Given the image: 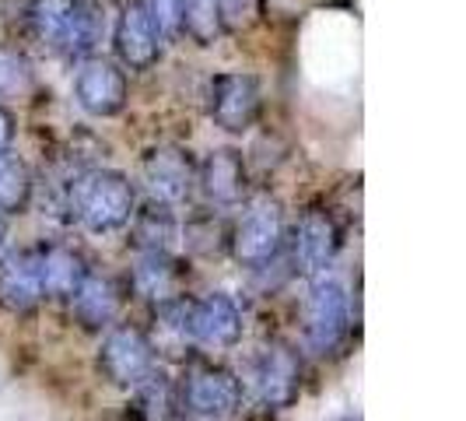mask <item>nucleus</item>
<instances>
[{
	"mask_svg": "<svg viewBox=\"0 0 466 421\" xmlns=\"http://www.w3.org/2000/svg\"><path fill=\"white\" fill-rule=\"evenodd\" d=\"M67 210L95 235L123 232L137 210V190L119 169H88L70 180Z\"/></svg>",
	"mask_w": 466,
	"mask_h": 421,
	"instance_id": "f257e3e1",
	"label": "nucleus"
},
{
	"mask_svg": "<svg viewBox=\"0 0 466 421\" xmlns=\"http://www.w3.org/2000/svg\"><path fill=\"white\" fill-rule=\"evenodd\" d=\"M25 25L39 46L64 60H85L98 43V11L92 0H28Z\"/></svg>",
	"mask_w": 466,
	"mask_h": 421,
	"instance_id": "f03ea898",
	"label": "nucleus"
},
{
	"mask_svg": "<svg viewBox=\"0 0 466 421\" xmlns=\"http://www.w3.org/2000/svg\"><path fill=\"white\" fill-rule=\"evenodd\" d=\"M238 218H235L232 232H228V250L238 267H270L278 260L280 246H284V208H280L278 197H246L238 204Z\"/></svg>",
	"mask_w": 466,
	"mask_h": 421,
	"instance_id": "7ed1b4c3",
	"label": "nucleus"
},
{
	"mask_svg": "<svg viewBox=\"0 0 466 421\" xmlns=\"http://www.w3.org/2000/svg\"><path fill=\"white\" fill-rule=\"evenodd\" d=\"M176 404L197 421H225L242 407V379L221 362H189L176 383Z\"/></svg>",
	"mask_w": 466,
	"mask_h": 421,
	"instance_id": "20e7f679",
	"label": "nucleus"
},
{
	"mask_svg": "<svg viewBox=\"0 0 466 421\" xmlns=\"http://www.w3.org/2000/svg\"><path fill=\"white\" fill-rule=\"evenodd\" d=\"M350 330V303L344 284L329 274H319L309 284L305 295V313H302V334L305 344L312 354H333L348 341Z\"/></svg>",
	"mask_w": 466,
	"mask_h": 421,
	"instance_id": "39448f33",
	"label": "nucleus"
},
{
	"mask_svg": "<svg viewBox=\"0 0 466 421\" xmlns=\"http://www.w3.org/2000/svg\"><path fill=\"white\" fill-rule=\"evenodd\" d=\"M263 113V88L246 70H221L208 85V117L225 134H249Z\"/></svg>",
	"mask_w": 466,
	"mask_h": 421,
	"instance_id": "423d86ee",
	"label": "nucleus"
},
{
	"mask_svg": "<svg viewBox=\"0 0 466 421\" xmlns=\"http://www.w3.org/2000/svg\"><path fill=\"white\" fill-rule=\"evenodd\" d=\"M140 180L147 190V200L179 208L197 190V159L183 144H158L147 148L140 159Z\"/></svg>",
	"mask_w": 466,
	"mask_h": 421,
	"instance_id": "0eeeda50",
	"label": "nucleus"
},
{
	"mask_svg": "<svg viewBox=\"0 0 466 421\" xmlns=\"http://www.w3.org/2000/svg\"><path fill=\"white\" fill-rule=\"evenodd\" d=\"M74 102L95 119H113L130 102L127 70L109 56H85L74 70Z\"/></svg>",
	"mask_w": 466,
	"mask_h": 421,
	"instance_id": "6e6552de",
	"label": "nucleus"
},
{
	"mask_svg": "<svg viewBox=\"0 0 466 421\" xmlns=\"http://www.w3.org/2000/svg\"><path fill=\"white\" fill-rule=\"evenodd\" d=\"M344 246V229L337 225L333 210L309 208L291 229V263L305 278H319L333 267Z\"/></svg>",
	"mask_w": 466,
	"mask_h": 421,
	"instance_id": "1a4fd4ad",
	"label": "nucleus"
},
{
	"mask_svg": "<svg viewBox=\"0 0 466 421\" xmlns=\"http://www.w3.org/2000/svg\"><path fill=\"white\" fill-rule=\"evenodd\" d=\"M158 365L151 341L144 327L137 323H113L102 337V348H98V373L106 375L113 386H137L144 375Z\"/></svg>",
	"mask_w": 466,
	"mask_h": 421,
	"instance_id": "9d476101",
	"label": "nucleus"
},
{
	"mask_svg": "<svg viewBox=\"0 0 466 421\" xmlns=\"http://www.w3.org/2000/svg\"><path fill=\"white\" fill-rule=\"evenodd\" d=\"M242 334H246V320L228 292H208L200 299H189L193 348L208 351V354H225L242 341Z\"/></svg>",
	"mask_w": 466,
	"mask_h": 421,
	"instance_id": "9b49d317",
	"label": "nucleus"
},
{
	"mask_svg": "<svg viewBox=\"0 0 466 421\" xmlns=\"http://www.w3.org/2000/svg\"><path fill=\"white\" fill-rule=\"evenodd\" d=\"M253 390L267 411H288L302 397V358L284 341H270L257 354Z\"/></svg>",
	"mask_w": 466,
	"mask_h": 421,
	"instance_id": "f8f14e48",
	"label": "nucleus"
},
{
	"mask_svg": "<svg viewBox=\"0 0 466 421\" xmlns=\"http://www.w3.org/2000/svg\"><path fill=\"white\" fill-rule=\"evenodd\" d=\"M113 49H116V64L123 70L158 67L165 53V39L158 25L151 22L147 11L140 7V0H127L119 7L116 25H113Z\"/></svg>",
	"mask_w": 466,
	"mask_h": 421,
	"instance_id": "ddd939ff",
	"label": "nucleus"
},
{
	"mask_svg": "<svg viewBox=\"0 0 466 421\" xmlns=\"http://www.w3.org/2000/svg\"><path fill=\"white\" fill-rule=\"evenodd\" d=\"M197 190L210 208H238L249 193V165L238 148H214L197 162Z\"/></svg>",
	"mask_w": 466,
	"mask_h": 421,
	"instance_id": "4468645a",
	"label": "nucleus"
},
{
	"mask_svg": "<svg viewBox=\"0 0 466 421\" xmlns=\"http://www.w3.org/2000/svg\"><path fill=\"white\" fill-rule=\"evenodd\" d=\"M187 263L176 253H137L130 267V288L151 309L187 299Z\"/></svg>",
	"mask_w": 466,
	"mask_h": 421,
	"instance_id": "2eb2a0df",
	"label": "nucleus"
},
{
	"mask_svg": "<svg viewBox=\"0 0 466 421\" xmlns=\"http://www.w3.org/2000/svg\"><path fill=\"white\" fill-rule=\"evenodd\" d=\"M43 305L35 250H15L0 257V309L11 316H32Z\"/></svg>",
	"mask_w": 466,
	"mask_h": 421,
	"instance_id": "dca6fc26",
	"label": "nucleus"
},
{
	"mask_svg": "<svg viewBox=\"0 0 466 421\" xmlns=\"http://www.w3.org/2000/svg\"><path fill=\"white\" fill-rule=\"evenodd\" d=\"M39 263V284H43V299L53 303H70V295L81 288V281L88 278V260L81 250H74L67 242H46L35 250Z\"/></svg>",
	"mask_w": 466,
	"mask_h": 421,
	"instance_id": "f3484780",
	"label": "nucleus"
},
{
	"mask_svg": "<svg viewBox=\"0 0 466 421\" xmlns=\"http://www.w3.org/2000/svg\"><path fill=\"white\" fill-rule=\"evenodd\" d=\"M70 313L77 320V327L106 334V330L119 323L123 313V292L109 274H95L88 271V278L81 281V288L70 295Z\"/></svg>",
	"mask_w": 466,
	"mask_h": 421,
	"instance_id": "a211bd4d",
	"label": "nucleus"
},
{
	"mask_svg": "<svg viewBox=\"0 0 466 421\" xmlns=\"http://www.w3.org/2000/svg\"><path fill=\"white\" fill-rule=\"evenodd\" d=\"M130 242L137 253H172L176 239H179V221H176V208L165 204H137L134 218H130Z\"/></svg>",
	"mask_w": 466,
	"mask_h": 421,
	"instance_id": "6ab92c4d",
	"label": "nucleus"
},
{
	"mask_svg": "<svg viewBox=\"0 0 466 421\" xmlns=\"http://www.w3.org/2000/svg\"><path fill=\"white\" fill-rule=\"evenodd\" d=\"M155 358H179L187 362L193 351V337H189V299L168 303L155 309L151 330H144Z\"/></svg>",
	"mask_w": 466,
	"mask_h": 421,
	"instance_id": "aec40b11",
	"label": "nucleus"
},
{
	"mask_svg": "<svg viewBox=\"0 0 466 421\" xmlns=\"http://www.w3.org/2000/svg\"><path fill=\"white\" fill-rule=\"evenodd\" d=\"M176 407H179L176 404V383L155 365L137 386H130L127 421H172Z\"/></svg>",
	"mask_w": 466,
	"mask_h": 421,
	"instance_id": "412c9836",
	"label": "nucleus"
},
{
	"mask_svg": "<svg viewBox=\"0 0 466 421\" xmlns=\"http://www.w3.org/2000/svg\"><path fill=\"white\" fill-rule=\"evenodd\" d=\"M35 200V180H32V169L4 151L0 155V214L11 218V214H25Z\"/></svg>",
	"mask_w": 466,
	"mask_h": 421,
	"instance_id": "4be33fe9",
	"label": "nucleus"
},
{
	"mask_svg": "<svg viewBox=\"0 0 466 421\" xmlns=\"http://www.w3.org/2000/svg\"><path fill=\"white\" fill-rule=\"evenodd\" d=\"M35 92V64L22 46H0V102H22Z\"/></svg>",
	"mask_w": 466,
	"mask_h": 421,
	"instance_id": "5701e85b",
	"label": "nucleus"
},
{
	"mask_svg": "<svg viewBox=\"0 0 466 421\" xmlns=\"http://www.w3.org/2000/svg\"><path fill=\"white\" fill-rule=\"evenodd\" d=\"M228 32L218 0H183V36L197 46H214Z\"/></svg>",
	"mask_w": 466,
	"mask_h": 421,
	"instance_id": "b1692460",
	"label": "nucleus"
},
{
	"mask_svg": "<svg viewBox=\"0 0 466 421\" xmlns=\"http://www.w3.org/2000/svg\"><path fill=\"white\" fill-rule=\"evenodd\" d=\"M147 18L158 25L162 39H183V0H140Z\"/></svg>",
	"mask_w": 466,
	"mask_h": 421,
	"instance_id": "393cba45",
	"label": "nucleus"
},
{
	"mask_svg": "<svg viewBox=\"0 0 466 421\" xmlns=\"http://www.w3.org/2000/svg\"><path fill=\"white\" fill-rule=\"evenodd\" d=\"M15 138H18V119H15V113L0 102V155H4V151H11Z\"/></svg>",
	"mask_w": 466,
	"mask_h": 421,
	"instance_id": "a878e982",
	"label": "nucleus"
},
{
	"mask_svg": "<svg viewBox=\"0 0 466 421\" xmlns=\"http://www.w3.org/2000/svg\"><path fill=\"white\" fill-rule=\"evenodd\" d=\"M218 4H221V15H225L228 28H232L235 18H242V15L253 7V0H218Z\"/></svg>",
	"mask_w": 466,
	"mask_h": 421,
	"instance_id": "bb28decb",
	"label": "nucleus"
},
{
	"mask_svg": "<svg viewBox=\"0 0 466 421\" xmlns=\"http://www.w3.org/2000/svg\"><path fill=\"white\" fill-rule=\"evenodd\" d=\"M4 239H7V218L0 214V250H4Z\"/></svg>",
	"mask_w": 466,
	"mask_h": 421,
	"instance_id": "cd10ccee",
	"label": "nucleus"
}]
</instances>
